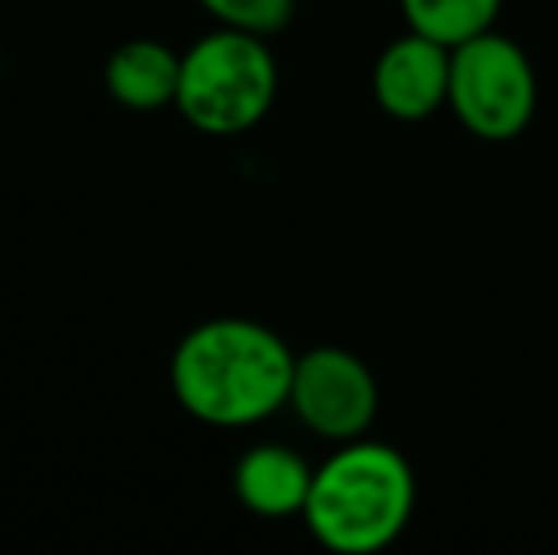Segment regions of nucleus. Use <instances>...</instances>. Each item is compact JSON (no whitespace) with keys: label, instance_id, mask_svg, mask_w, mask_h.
Segmentation results:
<instances>
[{"label":"nucleus","instance_id":"9d476101","mask_svg":"<svg viewBox=\"0 0 558 555\" xmlns=\"http://www.w3.org/2000/svg\"><path fill=\"white\" fill-rule=\"evenodd\" d=\"M221 27L251 31V35H278L296 12V0H198Z\"/></svg>","mask_w":558,"mask_h":555},{"label":"nucleus","instance_id":"f03ea898","mask_svg":"<svg viewBox=\"0 0 558 555\" xmlns=\"http://www.w3.org/2000/svg\"><path fill=\"white\" fill-rule=\"evenodd\" d=\"M418 480L396 445L353 437L312 475L304 526L335 555H376L399 541L414 518Z\"/></svg>","mask_w":558,"mask_h":555},{"label":"nucleus","instance_id":"6e6552de","mask_svg":"<svg viewBox=\"0 0 558 555\" xmlns=\"http://www.w3.org/2000/svg\"><path fill=\"white\" fill-rule=\"evenodd\" d=\"M183 53L163 46L160 38H130L107 58L104 84L114 104L130 111H160L179 96Z\"/></svg>","mask_w":558,"mask_h":555},{"label":"nucleus","instance_id":"f257e3e1","mask_svg":"<svg viewBox=\"0 0 558 555\" xmlns=\"http://www.w3.org/2000/svg\"><path fill=\"white\" fill-rule=\"evenodd\" d=\"M296 354L278 331L243 316L206 319L171 354V393L206 426L240 430L289 408Z\"/></svg>","mask_w":558,"mask_h":555},{"label":"nucleus","instance_id":"1a4fd4ad","mask_svg":"<svg viewBox=\"0 0 558 555\" xmlns=\"http://www.w3.org/2000/svg\"><path fill=\"white\" fill-rule=\"evenodd\" d=\"M407 27L441 46H460L494 31L501 0H399Z\"/></svg>","mask_w":558,"mask_h":555},{"label":"nucleus","instance_id":"9b49d317","mask_svg":"<svg viewBox=\"0 0 558 555\" xmlns=\"http://www.w3.org/2000/svg\"><path fill=\"white\" fill-rule=\"evenodd\" d=\"M0 73H4V58H0Z\"/></svg>","mask_w":558,"mask_h":555},{"label":"nucleus","instance_id":"423d86ee","mask_svg":"<svg viewBox=\"0 0 558 555\" xmlns=\"http://www.w3.org/2000/svg\"><path fill=\"white\" fill-rule=\"evenodd\" d=\"M448 76H452V46L407 31L376 58L373 96L391 119L422 122L448 107Z\"/></svg>","mask_w":558,"mask_h":555},{"label":"nucleus","instance_id":"0eeeda50","mask_svg":"<svg viewBox=\"0 0 558 555\" xmlns=\"http://www.w3.org/2000/svg\"><path fill=\"white\" fill-rule=\"evenodd\" d=\"M312 468L289 445H251L232 472V491L240 498L243 510L258 514V518H293L304 514L312 491Z\"/></svg>","mask_w":558,"mask_h":555},{"label":"nucleus","instance_id":"39448f33","mask_svg":"<svg viewBox=\"0 0 558 555\" xmlns=\"http://www.w3.org/2000/svg\"><path fill=\"white\" fill-rule=\"evenodd\" d=\"M289 408L312 434L342 445L368 434L380 411V388L357 354L342 347H312L296 358Z\"/></svg>","mask_w":558,"mask_h":555},{"label":"nucleus","instance_id":"20e7f679","mask_svg":"<svg viewBox=\"0 0 558 555\" xmlns=\"http://www.w3.org/2000/svg\"><path fill=\"white\" fill-rule=\"evenodd\" d=\"M536 69L513 38L486 31L452 46L448 107L471 137L490 145L517 141L536 119Z\"/></svg>","mask_w":558,"mask_h":555},{"label":"nucleus","instance_id":"7ed1b4c3","mask_svg":"<svg viewBox=\"0 0 558 555\" xmlns=\"http://www.w3.org/2000/svg\"><path fill=\"white\" fill-rule=\"evenodd\" d=\"M278 96V61L263 35L221 27L183 53L175 107L198 134L235 137L270 114Z\"/></svg>","mask_w":558,"mask_h":555}]
</instances>
